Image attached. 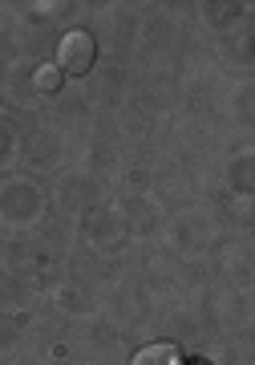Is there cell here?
Segmentation results:
<instances>
[{"mask_svg":"<svg viewBox=\"0 0 255 365\" xmlns=\"http://www.w3.org/2000/svg\"><path fill=\"white\" fill-rule=\"evenodd\" d=\"M93 57H98V45L85 29H69L61 41H57V69L69 73V78H81L93 69Z\"/></svg>","mask_w":255,"mask_h":365,"instance_id":"1","label":"cell"},{"mask_svg":"<svg viewBox=\"0 0 255 365\" xmlns=\"http://www.w3.org/2000/svg\"><path fill=\"white\" fill-rule=\"evenodd\" d=\"M134 365H182V353L166 341H154V345L134 353Z\"/></svg>","mask_w":255,"mask_h":365,"instance_id":"2","label":"cell"},{"mask_svg":"<svg viewBox=\"0 0 255 365\" xmlns=\"http://www.w3.org/2000/svg\"><path fill=\"white\" fill-rule=\"evenodd\" d=\"M61 81H65V73L57 66H37V73H33V90L37 93H57L61 90Z\"/></svg>","mask_w":255,"mask_h":365,"instance_id":"3","label":"cell"}]
</instances>
